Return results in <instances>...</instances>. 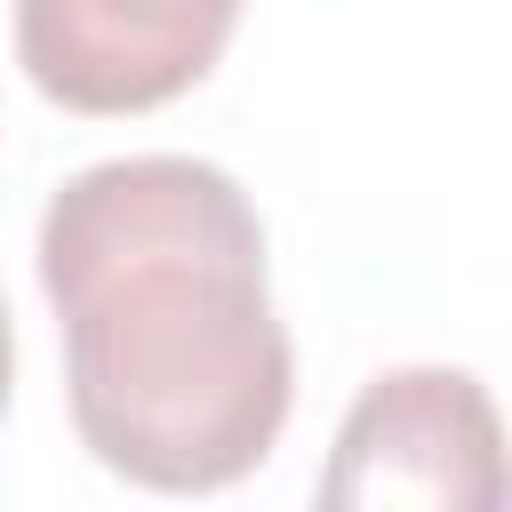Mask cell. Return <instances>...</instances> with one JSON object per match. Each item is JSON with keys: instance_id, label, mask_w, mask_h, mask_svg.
Segmentation results:
<instances>
[{"instance_id": "6da1fadb", "label": "cell", "mask_w": 512, "mask_h": 512, "mask_svg": "<svg viewBox=\"0 0 512 512\" xmlns=\"http://www.w3.org/2000/svg\"><path fill=\"white\" fill-rule=\"evenodd\" d=\"M40 288L64 328L80 448L160 496L248 480L296 400L264 224L216 160L136 152L56 184Z\"/></svg>"}, {"instance_id": "7a4b0ae2", "label": "cell", "mask_w": 512, "mask_h": 512, "mask_svg": "<svg viewBox=\"0 0 512 512\" xmlns=\"http://www.w3.org/2000/svg\"><path fill=\"white\" fill-rule=\"evenodd\" d=\"M320 504L336 512H496L504 504V432L464 368H392L376 376L328 448Z\"/></svg>"}, {"instance_id": "3957f363", "label": "cell", "mask_w": 512, "mask_h": 512, "mask_svg": "<svg viewBox=\"0 0 512 512\" xmlns=\"http://www.w3.org/2000/svg\"><path fill=\"white\" fill-rule=\"evenodd\" d=\"M248 0H16V64L64 112H160L208 80Z\"/></svg>"}, {"instance_id": "277c9868", "label": "cell", "mask_w": 512, "mask_h": 512, "mask_svg": "<svg viewBox=\"0 0 512 512\" xmlns=\"http://www.w3.org/2000/svg\"><path fill=\"white\" fill-rule=\"evenodd\" d=\"M8 384H16V328H8V304H0V416H8Z\"/></svg>"}]
</instances>
